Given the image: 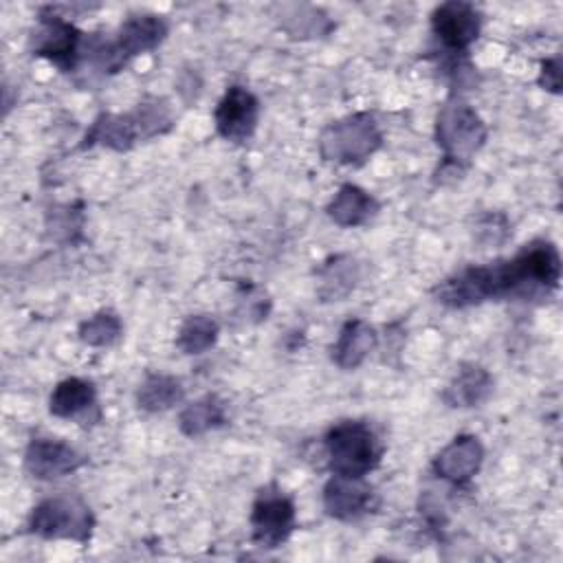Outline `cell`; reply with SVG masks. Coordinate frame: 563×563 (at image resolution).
<instances>
[{
    "label": "cell",
    "instance_id": "obj_1",
    "mask_svg": "<svg viewBox=\"0 0 563 563\" xmlns=\"http://www.w3.org/2000/svg\"><path fill=\"white\" fill-rule=\"evenodd\" d=\"M561 282V253L552 240L537 238L512 257L471 264L433 288L438 303L471 308L490 299L548 297Z\"/></svg>",
    "mask_w": 563,
    "mask_h": 563
},
{
    "label": "cell",
    "instance_id": "obj_2",
    "mask_svg": "<svg viewBox=\"0 0 563 563\" xmlns=\"http://www.w3.org/2000/svg\"><path fill=\"white\" fill-rule=\"evenodd\" d=\"M488 128L479 112L466 101H446L435 117V143L442 152L438 176H462L475 154L484 147Z\"/></svg>",
    "mask_w": 563,
    "mask_h": 563
},
{
    "label": "cell",
    "instance_id": "obj_3",
    "mask_svg": "<svg viewBox=\"0 0 563 563\" xmlns=\"http://www.w3.org/2000/svg\"><path fill=\"white\" fill-rule=\"evenodd\" d=\"M169 33V22L158 13H132L128 15L114 40L86 37V57H90L101 70L117 73L136 55L158 48Z\"/></svg>",
    "mask_w": 563,
    "mask_h": 563
},
{
    "label": "cell",
    "instance_id": "obj_4",
    "mask_svg": "<svg viewBox=\"0 0 563 563\" xmlns=\"http://www.w3.org/2000/svg\"><path fill=\"white\" fill-rule=\"evenodd\" d=\"M323 451L332 475L365 477L383 457V442L365 420H339L323 435Z\"/></svg>",
    "mask_w": 563,
    "mask_h": 563
},
{
    "label": "cell",
    "instance_id": "obj_5",
    "mask_svg": "<svg viewBox=\"0 0 563 563\" xmlns=\"http://www.w3.org/2000/svg\"><path fill=\"white\" fill-rule=\"evenodd\" d=\"M383 145V132L372 112H354L328 123L317 139L319 156L334 165H363Z\"/></svg>",
    "mask_w": 563,
    "mask_h": 563
},
{
    "label": "cell",
    "instance_id": "obj_6",
    "mask_svg": "<svg viewBox=\"0 0 563 563\" xmlns=\"http://www.w3.org/2000/svg\"><path fill=\"white\" fill-rule=\"evenodd\" d=\"M97 519L88 501L79 495H53L37 501L26 519V532L46 541H75L88 545L95 532Z\"/></svg>",
    "mask_w": 563,
    "mask_h": 563
},
{
    "label": "cell",
    "instance_id": "obj_7",
    "mask_svg": "<svg viewBox=\"0 0 563 563\" xmlns=\"http://www.w3.org/2000/svg\"><path fill=\"white\" fill-rule=\"evenodd\" d=\"M29 48L62 73H73L86 57V33L53 7H42L29 37Z\"/></svg>",
    "mask_w": 563,
    "mask_h": 563
},
{
    "label": "cell",
    "instance_id": "obj_8",
    "mask_svg": "<svg viewBox=\"0 0 563 563\" xmlns=\"http://www.w3.org/2000/svg\"><path fill=\"white\" fill-rule=\"evenodd\" d=\"M251 541L257 548L275 550L288 541L297 526V508L295 501L275 484L262 486L251 504L249 515Z\"/></svg>",
    "mask_w": 563,
    "mask_h": 563
},
{
    "label": "cell",
    "instance_id": "obj_9",
    "mask_svg": "<svg viewBox=\"0 0 563 563\" xmlns=\"http://www.w3.org/2000/svg\"><path fill=\"white\" fill-rule=\"evenodd\" d=\"M482 11L473 2L446 0L431 11V31L451 53H466L479 37Z\"/></svg>",
    "mask_w": 563,
    "mask_h": 563
},
{
    "label": "cell",
    "instance_id": "obj_10",
    "mask_svg": "<svg viewBox=\"0 0 563 563\" xmlns=\"http://www.w3.org/2000/svg\"><path fill=\"white\" fill-rule=\"evenodd\" d=\"M22 462L33 479L51 482L79 471L86 464V455L62 438L33 435L24 449Z\"/></svg>",
    "mask_w": 563,
    "mask_h": 563
},
{
    "label": "cell",
    "instance_id": "obj_11",
    "mask_svg": "<svg viewBox=\"0 0 563 563\" xmlns=\"http://www.w3.org/2000/svg\"><path fill=\"white\" fill-rule=\"evenodd\" d=\"M260 121V99L240 84L224 90L213 110L216 132L229 143H246Z\"/></svg>",
    "mask_w": 563,
    "mask_h": 563
},
{
    "label": "cell",
    "instance_id": "obj_12",
    "mask_svg": "<svg viewBox=\"0 0 563 563\" xmlns=\"http://www.w3.org/2000/svg\"><path fill=\"white\" fill-rule=\"evenodd\" d=\"M486 451L475 433H457L431 460V471L438 479L451 486H466L484 464Z\"/></svg>",
    "mask_w": 563,
    "mask_h": 563
},
{
    "label": "cell",
    "instance_id": "obj_13",
    "mask_svg": "<svg viewBox=\"0 0 563 563\" xmlns=\"http://www.w3.org/2000/svg\"><path fill=\"white\" fill-rule=\"evenodd\" d=\"M321 504L336 521H356L376 508V493L365 477L332 475L321 488Z\"/></svg>",
    "mask_w": 563,
    "mask_h": 563
},
{
    "label": "cell",
    "instance_id": "obj_14",
    "mask_svg": "<svg viewBox=\"0 0 563 563\" xmlns=\"http://www.w3.org/2000/svg\"><path fill=\"white\" fill-rule=\"evenodd\" d=\"M48 411L55 418L73 420L84 427L97 424L101 420V407L95 383L79 376L59 380L48 396Z\"/></svg>",
    "mask_w": 563,
    "mask_h": 563
},
{
    "label": "cell",
    "instance_id": "obj_15",
    "mask_svg": "<svg viewBox=\"0 0 563 563\" xmlns=\"http://www.w3.org/2000/svg\"><path fill=\"white\" fill-rule=\"evenodd\" d=\"M141 139L139 123L132 112L117 114V112H101L95 117V121L88 125L86 134L79 141V150L90 147H108L114 152H128L136 145Z\"/></svg>",
    "mask_w": 563,
    "mask_h": 563
},
{
    "label": "cell",
    "instance_id": "obj_16",
    "mask_svg": "<svg viewBox=\"0 0 563 563\" xmlns=\"http://www.w3.org/2000/svg\"><path fill=\"white\" fill-rule=\"evenodd\" d=\"M378 345V332L372 323H367L365 319H347L334 343L330 345V361L339 367V369H356L365 363V358L376 350Z\"/></svg>",
    "mask_w": 563,
    "mask_h": 563
},
{
    "label": "cell",
    "instance_id": "obj_17",
    "mask_svg": "<svg viewBox=\"0 0 563 563\" xmlns=\"http://www.w3.org/2000/svg\"><path fill=\"white\" fill-rule=\"evenodd\" d=\"M380 211V202L363 187L354 183H343L330 202L325 205L328 218L341 229H356L367 224Z\"/></svg>",
    "mask_w": 563,
    "mask_h": 563
},
{
    "label": "cell",
    "instance_id": "obj_18",
    "mask_svg": "<svg viewBox=\"0 0 563 563\" xmlns=\"http://www.w3.org/2000/svg\"><path fill=\"white\" fill-rule=\"evenodd\" d=\"M493 394V376L479 363H462L446 387L442 389V400L453 409L479 407Z\"/></svg>",
    "mask_w": 563,
    "mask_h": 563
},
{
    "label": "cell",
    "instance_id": "obj_19",
    "mask_svg": "<svg viewBox=\"0 0 563 563\" xmlns=\"http://www.w3.org/2000/svg\"><path fill=\"white\" fill-rule=\"evenodd\" d=\"M314 292L321 301H341L345 299L361 279V264L347 253L330 255L314 271Z\"/></svg>",
    "mask_w": 563,
    "mask_h": 563
},
{
    "label": "cell",
    "instance_id": "obj_20",
    "mask_svg": "<svg viewBox=\"0 0 563 563\" xmlns=\"http://www.w3.org/2000/svg\"><path fill=\"white\" fill-rule=\"evenodd\" d=\"M275 20L295 40L325 37L336 26L319 7L299 4V2L277 4L275 7Z\"/></svg>",
    "mask_w": 563,
    "mask_h": 563
},
{
    "label": "cell",
    "instance_id": "obj_21",
    "mask_svg": "<svg viewBox=\"0 0 563 563\" xmlns=\"http://www.w3.org/2000/svg\"><path fill=\"white\" fill-rule=\"evenodd\" d=\"M178 431L187 438H200L229 422L227 402L216 394H205L187 402L178 413Z\"/></svg>",
    "mask_w": 563,
    "mask_h": 563
},
{
    "label": "cell",
    "instance_id": "obj_22",
    "mask_svg": "<svg viewBox=\"0 0 563 563\" xmlns=\"http://www.w3.org/2000/svg\"><path fill=\"white\" fill-rule=\"evenodd\" d=\"M185 400L183 383L163 372H150L136 389V407L147 413H163Z\"/></svg>",
    "mask_w": 563,
    "mask_h": 563
},
{
    "label": "cell",
    "instance_id": "obj_23",
    "mask_svg": "<svg viewBox=\"0 0 563 563\" xmlns=\"http://www.w3.org/2000/svg\"><path fill=\"white\" fill-rule=\"evenodd\" d=\"M220 336V323L211 314H189L183 319L178 325L174 345L187 354V356H198L209 352Z\"/></svg>",
    "mask_w": 563,
    "mask_h": 563
},
{
    "label": "cell",
    "instance_id": "obj_24",
    "mask_svg": "<svg viewBox=\"0 0 563 563\" xmlns=\"http://www.w3.org/2000/svg\"><path fill=\"white\" fill-rule=\"evenodd\" d=\"M77 336L88 347H112L123 339V321L114 310L103 308L79 323Z\"/></svg>",
    "mask_w": 563,
    "mask_h": 563
},
{
    "label": "cell",
    "instance_id": "obj_25",
    "mask_svg": "<svg viewBox=\"0 0 563 563\" xmlns=\"http://www.w3.org/2000/svg\"><path fill=\"white\" fill-rule=\"evenodd\" d=\"M132 114L139 123L143 141L152 139V136H158V134H165L174 125V114H172L169 103L165 99H158V97H150V99L141 101Z\"/></svg>",
    "mask_w": 563,
    "mask_h": 563
},
{
    "label": "cell",
    "instance_id": "obj_26",
    "mask_svg": "<svg viewBox=\"0 0 563 563\" xmlns=\"http://www.w3.org/2000/svg\"><path fill=\"white\" fill-rule=\"evenodd\" d=\"M238 312L249 321V323H260L268 317L271 312V297L264 288L260 286H246V290L238 299Z\"/></svg>",
    "mask_w": 563,
    "mask_h": 563
},
{
    "label": "cell",
    "instance_id": "obj_27",
    "mask_svg": "<svg viewBox=\"0 0 563 563\" xmlns=\"http://www.w3.org/2000/svg\"><path fill=\"white\" fill-rule=\"evenodd\" d=\"M537 84L548 92H554V95L561 92V57L559 55L548 57V59L541 62Z\"/></svg>",
    "mask_w": 563,
    "mask_h": 563
}]
</instances>
